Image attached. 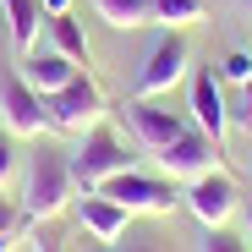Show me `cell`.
Segmentation results:
<instances>
[{"mask_svg":"<svg viewBox=\"0 0 252 252\" xmlns=\"http://www.w3.org/2000/svg\"><path fill=\"white\" fill-rule=\"evenodd\" d=\"M71 159L66 148H50L38 137L33 159H28V197H22V220H55L61 208L71 203Z\"/></svg>","mask_w":252,"mask_h":252,"instance_id":"cell-1","label":"cell"},{"mask_svg":"<svg viewBox=\"0 0 252 252\" xmlns=\"http://www.w3.org/2000/svg\"><path fill=\"white\" fill-rule=\"evenodd\" d=\"M71 159V181L82 187V192H99L110 176H121V170H137V154L126 148V137L115 132V126H94L88 137H82V148L77 154H66Z\"/></svg>","mask_w":252,"mask_h":252,"instance_id":"cell-2","label":"cell"},{"mask_svg":"<svg viewBox=\"0 0 252 252\" xmlns=\"http://www.w3.org/2000/svg\"><path fill=\"white\" fill-rule=\"evenodd\" d=\"M44 115L55 132H94V126L104 121V94H99V82L88 71H77L61 94L44 99Z\"/></svg>","mask_w":252,"mask_h":252,"instance_id":"cell-3","label":"cell"},{"mask_svg":"<svg viewBox=\"0 0 252 252\" xmlns=\"http://www.w3.org/2000/svg\"><path fill=\"white\" fill-rule=\"evenodd\" d=\"M187 66H192V50H187L181 28H170V33L148 50V61H143V71H137V82H132V99H164V94L187 77Z\"/></svg>","mask_w":252,"mask_h":252,"instance_id":"cell-4","label":"cell"},{"mask_svg":"<svg viewBox=\"0 0 252 252\" xmlns=\"http://www.w3.org/2000/svg\"><path fill=\"white\" fill-rule=\"evenodd\" d=\"M0 126H6L11 137H44V126H50L44 99H38L28 82H22L17 66L0 71Z\"/></svg>","mask_w":252,"mask_h":252,"instance_id":"cell-5","label":"cell"},{"mask_svg":"<svg viewBox=\"0 0 252 252\" xmlns=\"http://www.w3.org/2000/svg\"><path fill=\"white\" fill-rule=\"evenodd\" d=\"M220 159H225V148H220L214 137H203L197 126H187L176 143H164V148H159V170L170 176V181H187V187H192L197 176L220 170Z\"/></svg>","mask_w":252,"mask_h":252,"instance_id":"cell-6","label":"cell"},{"mask_svg":"<svg viewBox=\"0 0 252 252\" xmlns=\"http://www.w3.org/2000/svg\"><path fill=\"white\" fill-rule=\"evenodd\" d=\"M99 192L115 197L126 214H170V208H176L170 181H154V176H143V170H121V176H110Z\"/></svg>","mask_w":252,"mask_h":252,"instance_id":"cell-7","label":"cell"},{"mask_svg":"<svg viewBox=\"0 0 252 252\" xmlns=\"http://www.w3.org/2000/svg\"><path fill=\"white\" fill-rule=\"evenodd\" d=\"M126 126H132V132H137V143L143 148H164V143H176L181 132H187V115L181 110H170V104H159V99H132V104H126Z\"/></svg>","mask_w":252,"mask_h":252,"instance_id":"cell-8","label":"cell"},{"mask_svg":"<svg viewBox=\"0 0 252 252\" xmlns=\"http://www.w3.org/2000/svg\"><path fill=\"white\" fill-rule=\"evenodd\" d=\"M187 208H192V220H197L203 230H220V225L236 214V181H230L225 170L197 176V181L187 187Z\"/></svg>","mask_w":252,"mask_h":252,"instance_id":"cell-9","label":"cell"},{"mask_svg":"<svg viewBox=\"0 0 252 252\" xmlns=\"http://www.w3.org/2000/svg\"><path fill=\"white\" fill-rule=\"evenodd\" d=\"M192 126L203 137H214L225 148V132H230V110H225V88H220V71H197L192 77Z\"/></svg>","mask_w":252,"mask_h":252,"instance_id":"cell-10","label":"cell"},{"mask_svg":"<svg viewBox=\"0 0 252 252\" xmlns=\"http://www.w3.org/2000/svg\"><path fill=\"white\" fill-rule=\"evenodd\" d=\"M77 220H82V230H88L94 241H104V247H115L126 236V225H132V214H126L115 197H104V192H82L77 197Z\"/></svg>","mask_w":252,"mask_h":252,"instance_id":"cell-11","label":"cell"},{"mask_svg":"<svg viewBox=\"0 0 252 252\" xmlns=\"http://www.w3.org/2000/svg\"><path fill=\"white\" fill-rule=\"evenodd\" d=\"M17 71H22V82H28V88H33L38 99H50V94H61L66 82L77 77V61H66V55L50 44V50H28Z\"/></svg>","mask_w":252,"mask_h":252,"instance_id":"cell-12","label":"cell"},{"mask_svg":"<svg viewBox=\"0 0 252 252\" xmlns=\"http://www.w3.org/2000/svg\"><path fill=\"white\" fill-rule=\"evenodd\" d=\"M50 44H55L66 61H77V66H88V61H94L88 33H82V22H77L71 11H55V17H50Z\"/></svg>","mask_w":252,"mask_h":252,"instance_id":"cell-13","label":"cell"},{"mask_svg":"<svg viewBox=\"0 0 252 252\" xmlns=\"http://www.w3.org/2000/svg\"><path fill=\"white\" fill-rule=\"evenodd\" d=\"M38 11H44V0H6V22H11V44L28 55L33 38H38Z\"/></svg>","mask_w":252,"mask_h":252,"instance_id":"cell-14","label":"cell"},{"mask_svg":"<svg viewBox=\"0 0 252 252\" xmlns=\"http://www.w3.org/2000/svg\"><path fill=\"white\" fill-rule=\"evenodd\" d=\"M94 6H99V17H104L110 28H121V33L154 22V17H148V0H94Z\"/></svg>","mask_w":252,"mask_h":252,"instance_id":"cell-15","label":"cell"},{"mask_svg":"<svg viewBox=\"0 0 252 252\" xmlns=\"http://www.w3.org/2000/svg\"><path fill=\"white\" fill-rule=\"evenodd\" d=\"M148 17L164 28H192L203 22V0H148Z\"/></svg>","mask_w":252,"mask_h":252,"instance_id":"cell-16","label":"cell"},{"mask_svg":"<svg viewBox=\"0 0 252 252\" xmlns=\"http://www.w3.org/2000/svg\"><path fill=\"white\" fill-rule=\"evenodd\" d=\"M17 170H22V154H17V137L0 126V192L17 187Z\"/></svg>","mask_w":252,"mask_h":252,"instance_id":"cell-17","label":"cell"},{"mask_svg":"<svg viewBox=\"0 0 252 252\" xmlns=\"http://www.w3.org/2000/svg\"><path fill=\"white\" fill-rule=\"evenodd\" d=\"M220 82H252V55L247 50H230L220 61Z\"/></svg>","mask_w":252,"mask_h":252,"instance_id":"cell-18","label":"cell"},{"mask_svg":"<svg viewBox=\"0 0 252 252\" xmlns=\"http://www.w3.org/2000/svg\"><path fill=\"white\" fill-rule=\"evenodd\" d=\"M203 252H247V241L230 236V230L220 225V230H208V236H203Z\"/></svg>","mask_w":252,"mask_h":252,"instance_id":"cell-19","label":"cell"},{"mask_svg":"<svg viewBox=\"0 0 252 252\" xmlns=\"http://www.w3.org/2000/svg\"><path fill=\"white\" fill-rule=\"evenodd\" d=\"M17 225H22V208L0 192V236H17Z\"/></svg>","mask_w":252,"mask_h":252,"instance_id":"cell-20","label":"cell"},{"mask_svg":"<svg viewBox=\"0 0 252 252\" xmlns=\"http://www.w3.org/2000/svg\"><path fill=\"white\" fill-rule=\"evenodd\" d=\"M115 252H164V236H126V247L115 241Z\"/></svg>","mask_w":252,"mask_h":252,"instance_id":"cell-21","label":"cell"},{"mask_svg":"<svg viewBox=\"0 0 252 252\" xmlns=\"http://www.w3.org/2000/svg\"><path fill=\"white\" fill-rule=\"evenodd\" d=\"M230 121H241L247 132H252V82H241V104L230 110Z\"/></svg>","mask_w":252,"mask_h":252,"instance_id":"cell-22","label":"cell"},{"mask_svg":"<svg viewBox=\"0 0 252 252\" xmlns=\"http://www.w3.org/2000/svg\"><path fill=\"white\" fill-rule=\"evenodd\" d=\"M44 11L55 17V11H71V0H44Z\"/></svg>","mask_w":252,"mask_h":252,"instance_id":"cell-23","label":"cell"},{"mask_svg":"<svg viewBox=\"0 0 252 252\" xmlns=\"http://www.w3.org/2000/svg\"><path fill=\"white\" fill-rule=\"evenodd\" d=\"M33 247H38V252H61V247H55V241H50V236H38V241H33Z\"/></svg>","mask_w":252,"mask_h":252,"instance_id":"cell-24","label":"cell"},{"mask_svg":"<svg viewBox=\"0 0 252 252\" xmlns=\"http://www.w3.org/2000/svg\"><path fill=\"white\" fill-rule=\"evenodd\" d=\"M0 252H11V236H0Z\"/></svg>","mask_w":252,"mask_h":252,"instance_id":"cell-25","label":"cell"},{"mask_svg":"<svg viewBox=\"0 0 252 252\" xmlns=\"http://www.w3.org/2000/svg\"><path fill=\"white\" fill-rule=\"evenodd\" d=\"M247 230H252V214H247Z\"/></svg>","mask_w":252,"mask_h":252,"instance_id":"cell-26","label":"cell"}]
</instances>
